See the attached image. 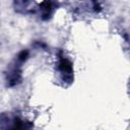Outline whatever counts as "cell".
<instances>
[{"mask_svg":"<svg viewBox=\"0 0 130 130\" xmlns=\"http://www.w3.org/2000/svg\"><path fill=\"white\" fill-rule=\"evenodd\" d=\"M59 69L64 74H71L72 73V64L66 58H60L59 61Z\"/></svg>","mask_w":130,"mask_h":130,"instance_id":"obj_1","label":"cell"},{"mask_svg":"<svg viewBox=\"0 0 130 130\" xmlns=\"http://www.w3.org/2000/svg\"><path fill=\"white\" fill-rule=\"evenodd\" d=\"M8 85L9 86H13L15 84H17L20 81V71L18 70H13L9 75H8Z\"/></svg>","mask_w":130,"mask_h":130,"instance_id":"obj_2","label":"cell"},{"mask_svg":"<svg viewBox=\"0 0 130 130\" xmlns=\"http://www.w3.org/2000/svg\"><path fill=\"white\" fill-rule=\"evenodd\" d=\"M51 9H52V4L50 1H45L42 3L41 5V10H42V13H43V18L44 19H47L48 16L50 15V12H51Z\"/></svg>","mask_w":130,"mask_h":130,"instance_id":"obj_3","label":"cell"},{"mask_svg":"<svg viewBox=\"0 0 130 130\" xmlns=\"http://www.w3.org/2000/svg\"><path fill=\"white\" fill-rule=\"evenodd\" d=\"M27 57H28V52H27L26 50H22V51L18 54L17 60L20 61V62H23V61H25V60L27 59Z\"/></svg>","mask_w":130,"mask_h":130,"instance_id":"obj_4","label":"cell"}]
</instances>
